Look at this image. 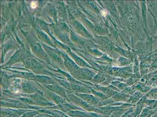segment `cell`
Listing matches in <instances>:
<instances>
[{"label":"cell","instance_id":"6da1fadb","mask_svg":"<svg viewBox=\"0 0 157 117\" xmlns=\"http://www.w3.org/2000/svg\"><path fill=\"white\" fill-rule=\"evenodd\" d=\"M37 6V3L36 2H33L31 3V7L33 8H34L36 7Z\"/></svg>","mask_w":157,"mask_h":117}]
</instances>
